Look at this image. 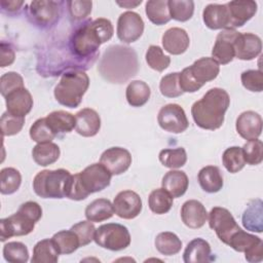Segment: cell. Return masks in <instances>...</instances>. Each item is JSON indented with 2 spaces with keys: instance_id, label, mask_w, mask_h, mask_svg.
<instances>
[{
  "instance_id": "obj_1",
  "label": "cell",
  "mask_w": 263,
  "mask_h": 263,
  "mask_svg": "<svg viewBox=\"0 0 263 263\" xmlns=\"http://www.w3.org/2000/svg\"><path fill=\"white\" fill-rule=\"evenodd\" d=\"M114 33L112 23L108 18L99 17L79 25L71 34L69 48L76 59L93 58L99 47L109 41Z\"/></svg>"
},
{
  "instance_id": "obj_2",
  "label": "cell",
  "mask_w": 263,
  "mask_h": 263,
  "mask_svg": "<svg viewBox=\"0 0 263 263\" xmlns=\"http://www.w3.org/2000/svg\"><path fill=\"white\" fill-rule=\"evenodd\" d=\"M230 105L228 92L220 87L209 89L191 107V115L196 125L202 129L215 130L224 123L225 113Z\"/></svg>"
},
{
  "instance_id": "obj_3",
  "label": "cell",
  "mask_w": 263,
  "mask_h": 263,
  "mask_svg": "<svg viewBox=\"0 0 263 263\" xmlns=\"http://www.w3.org/2000/svg\"><path fill=\"white\" fill-rule=\"evenodd\" d=\"M138 59L133 48L113 45L104 53L99 71L101 75L113 83H124L138 72Z\"/></svg>"
},
{
  "instance_id": "obj_4",
  "label": "cell",
  "mask_w": 263,
  "mask_h": 263,
  "mask_svg": "<svg viewBox=\"0 0 263 263\" xmlns=\"http://www.w3.org/2000/svg\"><path fill=\"white\" fill-rule=\"evenodd\" d=\"M112 174L102 164L92 163L72 177L68 198L83 200L89 194L107 188L111 183Z\"/></svg>"
},
{
  "instance_id": "obj_5",
  "label": "cell",
  "mask_w": 263,
  "mask_h": 263,
  "mask_svg": "<svg viewBox=\"0 0 263 263\" xmlns=\"http://www.w3.org/2000/svg\"><path fill=\"white\" fill-rule=\"evenodd\" d=\"M88 86V75L83 70L72 69L62 75L54 86L53 95L59 104L68 108H76L80 105Z\"/></svg>"
},
{
  "instance_id": "obj_6",
  "label": "cell",
  "mask_w": 263,
  "mask_h": 263,
  "mask_svg": "<svg viewBox=\"0 0 263 263\" xmlns=\"http://www.w3.org/2000/svg\"><path fill=\"white\" fill-rule=\"evenodd\" d=\"M219 72L220 65L215 59L200 58L179 72L180 87L183 92H195L206 82L217 78Z\"/></svg>"
},
{
  "instance_id": "obj_7",
  "label": "cell",
  "mask_w": 263,
  "mask_h": 263,
  "mask_svg": "<svg viewBox=\"0 0 263 263\" xmlns=\"http://www.w3.org/2000/svg\"><path fill=\"white\" fill-rule=\"evenodd\" d=\"M72 177L65 168L41 171L33 179V190L42 198L67 197Z\"/></svg>"
},
{
  "instance_id": "obj_8",
  "label": "cell",
  "mask_w": 263,
  "mask_h": 263,
  "mask_svg": "<svg viewBox=\"0 0 263 263\" xmlns=\"http://www.w3.org/2000/svg\"><path fill=\"white\" fill-rule=\"evenodd\" d=\"M95 242L106 250L121 251L130 245V234L128 229L118 223H107L96 229Z\"/></svg>"
},
{
  "instance_id": "obj_9",
  "label": "cell",
  "mask_w": 263,
  "mask_h": 263,
  "mask_svg": "<svg viewBox=\"0 0 263 263\" xmlns=\"http://www.w3.org/2000/svg\"><path fill=\"white\" fill-rule=\"evenodd\" d=\"M208 219L210 228L216 232L218 238L225 245H228L232 235L241 229L232 214L225 208H213L208 214Z\"/></svg>"
},
{
  "instance_id": "obj_10",
  "label": "cell",
  "mask_w": 263,
  "mask_h": 263,
  "mask_svg": "<svg viewBox=\"0 0 263 263\" xmlns=\"http://www.w3.org/2000/svg\"><path fill=\"white\" fill-rule=\"evenodd\" d=\"M63 3L43 0L33 1L27 10L28 17L34 25L40 28H48L58 22Z\"/></svg>"
},
{
  "instance_id": "obj_11",
  "label": "cell",
  "mask_w": 263,
  "mask_h": 263,
  "mask_svg": "<svg viewBox=\"0 0 263 263\" xmlns=\"http://www.w3.org/2000/svg\"><path fill=\"white\" fill-rule=\"evenodd\" d=\"M159 126L172 134H181L189 126L184 109L178 104H167L160 108L157 115Z\"/></svg>"
},
{
  "instance_id": "obj_12",
  "label": "cell",
  "mask_w": 263,
  "mask_h": 263,
  "mask_svg": "<svg viewBox=\"0 0 263 263\" xmlns=\"http://www.w3.org/2000/svg\"><path fill=\"white\" fill-rule=\"evenodd\" d=\"M35 221L18 211L13 215L0 220V240L4 242L12 236L28 235L35 228Z\"/></svg>"
},
{
  "instance_id": "obj_13",
  "label": "cell",
  "mask_w": 263,
  "mask_h": 263,
  "mask_svg": "<svg viewBox=\"0 0 263 263\" xmlns=\"http://www.w3.org/2000/svg\"><path fill=\"white\" fill-rule=\"evenodd\" d=\"M144 21L135 11H124L117 21L116 34L120 41L132 43L137 41L144 32Z\"/></svg>"
},
{
  "instance_id": "obj_14",
  "label": "cell",
  "mask_w": 263,
  "mask_h": 263,
  "mask_svg": "<svg viewBox=\"0 0 263 263\" xmlns=\"http://www.w3.org/2000/svg\"><path fill=\"white\" fill-rule=\"evenodd\" d=\"M239 32L234 29H224L217 35L212 55L219 65H227L235 58L234 42Z\"/></svg>"
},
{
  "instance_id": "obj_15",
  "label": "cell",
  "mask_w": 263,
  "mask_h": 263,
  "mask_svg": "<svg viewBox=\"0 0 263 263\" xmlns=\"http://www.w3.org/2000/svg\"><path fill=\"white\" fill-rule=\"evenodd\" d=\"M142 199L140 195L133 190L120 191L113 200L114 213L122 219L130 220L139 216L142 211Z\"/></svg>"
},
{
  "instance_id": "obj_16",
  "label": "cell",
  "mask_w": 263,
  "mask_h": 263,
  "mask_svg": "<svg viewBox=\"0 0 263 263\" xmlns=\"http://www.w3.org/2000/svg\"><path fill=\"white\" fill-rule=\"evenodd\" d=\"M100 163H102L112 176H118L129 168L132 164V155L125 148L111 147L102 153Z\"/></svg>"
},
{
  "instance_id": "obj_17",
  "label": "cell",
  "mask_w": 263,
  "mask_h": 263,
  "mask_svg": "<svg viewBox=\"0 0 263 263\" xmlns=\"http://www.w3.org/2000/svg\"><path fill=\"white\" fill-rule=\"evenodd\" d=\"M229 15L228 29L242 27L257 12V3L252 0H236L226 3Z\"/></svg>"
},
{
  "instance_id": "obj_18",
  "label": "cell",
  "mask_w": 263,
  "mask_h": 263,
  "mask_svg": "<svg viewBox=\"0 0 263 263\" xmlns=\"http://www.w3.org/2000/svg\"><path fill=\"white\" fill-rule=\"evenodd\" d=\"M262 50L261 38L253 33H240L234 42L235 58L241 61H251L257 58Z\"/></svg>"
},
{
  "instance_id": "obj_19",
  "label": "cell",
  "mask_w": 263,
  "mask_h": 263,
  "mask_svg": "<svg viewBox=\"0 0 263 263\" xmlns=\"http://www.w3.org/2000/svg\"><path fill=\"white\" fill-rule=\"evenodd\" d=\"M235 128L237 134L245 140L258 139L262 133V117L255 111H245L238 115Z\"/></svg>"
},
{
  "instance_id": "obj_20",
  "label": "cell",
  "mask_w": 263,
  "mask_h": 263,
  "mask_svg": "<svg viewBox=\"0 0 263 263\" xmlns=\"http://www.w3.org/2000/svg\"><path fill=\"white\" fill-rule=\"evenodd\" d=\"M7 111L18 117H25L33 108V98L30 91L24 86L9 92L5 98Z\"/></svg>"
},
{
  "instance_id": "obj_21",
  "label": "cell",
  "mask_w": 263,
  "mask_h": 263,
  "mask_svg": "<svg viewBox=\"0 0 263 263\" xmlns=\"http://www.w3.org/2000/svg\"><path fill=\"white\" fill-rule=\"evenodd\" d=\"M181 219L187 227L198 229L205 224L208 212L200 201L189 199L185 201L181 208Z\"/></svg>"
},
{
  "instance_id": "obj_22",
  "label": "cell",
  "mask_w": 263,
  "mask_h": 263,
  "mask_svg": "<svg viewBox=\"0 0 263 263\" xmlns=\"http://www.w3.org/2000/svg\"><path fill=\"white\" fill-rule=\"evenodd\" d=\"M161 42L165 51L174 55H179L188 49L190 39L184 29L173 27L163 33Z\"/></svg>"
},
{
  "instance_id": "obj_23",
  "label": "cell",
  "mask_w": 263,
  "mask_h": 263,
  "mask_svg": "<svg viewBox=\"0 0 263 263\" xmlns=\"http://www.w3.org/2000/svg\"><path fill=\"white\" fill-rule=\"evenodd\" d=\"M75 130L82 137H93L101 128V117L91 108H83L75 114Z\"/></svg>"
},
{
  "instance_id": "obj_24",
  "label": "cell",
  "mask_w": 263,
  "mask_h": 263,
  "mask_svg": "<svg viewBox=\"0 0 263 263\" xmlns=\"http://www.w3.org/2000/svg\"><path fill=\"white\" fill-rule=\"evenodd\" d=\"M204 25L211 30H224L229 27V15L226 4L211 3L202 11Z\"/></svg>"
},
{
  "instance_id": "obj_25",
  "label": "cell",
  "mask_w": 263,
  "mask_h": 263,
  "mask_svg": "<svg viewBox=\"0 0 263 263\" xmlns=\"http://www.w3.org/2000/svg\"><path fill=\"white\" fill-rule=\"evenodd\" d=\"M213 260L210 243L200 237L189 241L183 254V261L185 263H203Z\"/></svg>"
},
{
  "instance_id": "obj_26",
  "label": "cell",
  "mask_w": 263,
  "mask_h": 263,
  "mask_svg": "<svg viewBox=\"0 0 263 263\" xmlns=\"http://www.w3.org/2000/svg\"><path fill=\"white\" fill-rule=\"evenodd\" d=\"M45 121L57 137H61L64 134L70 133L73 128H75L76 125L75 116L72 113L63 110L49 113L45 117Z\"/></svg>"
},
{
  "instance_id": "obj_27",
  "label": "cell",
  "mask_w": 263,
  "mask_h": 263,
  "mask_svg": "<svg viewBox=\"0 0 263 263\" xmlns=\"http://www.w3.org/2000/svg\"><path fill=\"white\" fill-rule=\"evenodd\" d=\"M189 180L185 172L172 170L163 176L161 180V186L165 189L174 198L181 197L188 189Z\"/></svg>"
},
{
  "instance_id": "obj_28",
  "label": "cell",
  "mask_w": 263,
  "mask_h": 263,
  "mask_svg": "<svg viewBox=\"0 0 263 263\" xmlns=\"http://www.w3.org/2000/svg\"><path fill=\"white\" fill-rule=\"evenodd\" d=\"M197 179L201 189L208 193H216L220 191L224 185L220 168L215 165L202 167L197 175Z\"/></svg>"
},
{
  "instance_id": "obj_29",
  "label": "cell",
  "mask_w": 263,
  "mask_h": 263,
  "mask_svg": "<svg viewBox=\"0 0 263 263\" xmlns=\"http://www.w3.org/2000/svg\"><path fill=\"white\" fill-rule=\"evenodd\" d=\"M262 200L253 199L249 202L248 208L242 214V225L249 231L262 232L263 231V218H262Z\"/></svg>"
},
{
  "instance_id": "obj_30",
  "label": "cell",
  "mask_w": 263,
  "mask_h": 263,
  "mask_svg": "<svg viewBox=\"0 0 263 263\" xmlns=\"http://www.w3.org/2000/svg\"><path fill=\"white\" fill-rule=\"evenodd\" d=\"M60 147L52 142L38 143L33 147V160L40 166H47L54 163L60 158Z\"/></svg>"
},
{
  "instance_id": "obj_31",
  "label": "cell",
  "mask_w": 263,
  "mask_h": 263,
  "mask_svg": "<svg viewBox=\"0 0 263 263\" xmlns=\"http://www.w3.org/2000/svg\"><path fill=\"white\" fill-rule=\"evenodd\" d=\"M113 203L107 198H97L91 201L84 211V215L88 221L103 222L110 219L114 215Z\"/></svg>"
},
{
  "instance_id": "obj_32",
  "label": "cell",
  "mask_w": 263,
  "mask_h": 263,
  "mask_svg": "<svg viewBox=\"0 0 263 263\" xmlns=\"http://www.w3.org/2000/svg\"><path fill=\"white\" fill-rule=\"evenodd\" d=\"M60 252L50 238L39 240L33 248L32 263H55L59 260Z\"/></svg>"
},
{
  "instance_id": "obj_33",
  "label": "cell",
  "mask_w": 263,
  "mask_h": 263,
  "mask_svg": "<svg viewBox=\"0 0 263 263\" xmlns=\"http://www.w3.org/2000/svg\"><path fill=\"white\" fill-rule=\"evenodd\" d=\"M151 90L149 85L142 80H133L125 89V98L132 107H142L150 99Z\"/></svg>"
},
{
  "instance_id": "obj_34",
  "label": "cell",
  "mask_w": 263,
  "mask_h": 263,
  "mask_svg": "<svg viewBox=\"0 0 263 263\" xmlns=\"http://www.w3.org/2000/svg\"><path fill=\"white\" fill-rule=\"evenodd\" d=\"M145 12L151 23L161 26L171 21L168 4L166 0H149L145 5Z\"/></svg>"
},
{
  "instance_id": "obj_35",
  "label": "cell",
  "mask_w": 263,
  "mask_h": 263,
  "mask_svg": "<svg viewBox=\"0 0 263 263\" xmlns=\"http://www.w3.org/2000/svg\"><path fill=\"white\" fill-rule=\"evenodd\" d=\"M156 250L164 256L178 254L182 249V241L177 234L171 231L160 232L156 235L154 241Z\"/></svg>"
},
{
  "instance_id": "obj_36",
  "label": "cell",
  "mask_w": 263,
  "mask_h": 263,
  "mask_svg": "<svg viewBox=\"0 0 263 263\" xmlns=\"http://www.w3.org/2000/svg\"><path fill=\"white\" fill-rule=\"evenodd\" d=\"M174 197L163 188L151 191L148 197V205L151 212L156 215H163L170 212L173 206Z\"/></svg>"
},
{
  "instance_id": "obj_37",
  "label": "cell",
  "mask_w": 263,
  "mask_h": 263,
  "mask_svg": "<svg viewBox=\"0 0 263 263\" xmlns=\"http://www.w3.org/2000/svg\"><path fill=\"white\" fill-rule=\"evenodd\" d=\"M61 255H69L74 253L79 247L80 241L77 234L73 230H61L51 237Z\"/></svg>"
},
{
  "instance_id": "obj_38",
  "label": "cell",
  "mask_w": 263,
  "mask_h": 263,
  "mask_svg": "<svg viewBox=\"0 0 263 263\" xmlns=\"http://www.w3.org/2000/svg\"><path fill=\"white\" fill-rule=\"evenodd\" d=\"M22 184L21 173L14 167H4L0 172L1 194H12L16 192Z\"/></svg>"
},
{
  "instance_id": "obj_39",
  "label": "cell",
  "mask_w": 263,
  "mask_h": 263,
  "mask_svg": "<svg viewBox=\"0 0 263 263\" xmlns=\"http://www.w3.org/2000/svg\"><path fill=\"white\" fill-rule=\"evenodd\" d=\"M161 164L168 168H179L185 165L187 161V153L183 147L174 149H162L158 155Z\"/></svg>"
},
{
  "instance_id": "obj_40",
  "label": "cell",
  "mask_w": 263,
  "mask_h": 263,
  "mask_svg": "<svg viewBox=\"0 0 263 263\" xmlns=\"http://www.w3.org/2000/svg\"><path fill=\"white\" fill-rule=\"evenodd\" d=\"M222 162L225 168L231 173L235 174L238 173L246 165L243 152L241 147L238 146H232L227 148L222 155Z\"/></svg>"
},
{
  "instance_id": "obj_41",
  "label": "cell",
  "mask_w": 263,
  "mask_h": 263,
  "mask_svg": "<svg viewBox=\"0 0 263 263\" xmlns=\"http://www.w3.org/2000/svg\"><path fill=\"white\" fill-rule=\"evenodd\" d=\"M171 18L178 22H187L194 12V2L191 0H168Z\"/></svg>"
},
{
  "instance_id": "obj_42",
  "label": "cell",
  "mask_w": 263,
  "mask_h": 263,
  "mask_svg": "<svg viewBox=\"0 0 263 263\" xmlns=\"http://www.w3.org/2000/svg\"><path fill=\"white\" fill-rule=\"evenodd\" d=\"M3 257L7 262L26 263L29 260V251L21 241H9L3 246Z\"/></svg>"
},
{
  "instance_id": "obj_43",
  "label": "cell",
  "mask_w": 263,
  "mask_h": 263,
  "mask_svg": "<svg viewBox=\"0 0 263 263\" xmlns=\"http://www.w3.org/2000/svg\"><path fill=\"white\" fill-rule=\"evenodd\" d=\"M145 58L148 66L157 72L164 71L171 64V58L165 55L162 48L158 45H150Z\"/></svg>"
},
{
  "instance_id": "obj_44",
  "label": "cell",
  "mask_w": 263,
  "mask_h": 263,
  "mask_svg": "<svg viewBox=\"0 0 263 263\" xmlns=\"http://www.w3.org/2000/svg\"><path fill=\"white\" fill-rule=\"evenodd\" d=\"M262 241V239L256 235L250 234L242 229H239L237 232H235L232 237L230 238L227 246L232 248L234 251L239 253H245L248 250H250L253 246L259 243Z\"/></svg>"
},
{
  "instance_id": "obj_45",
  "label": "cell",
  "mask_w": 263,
  "mask_h": 263,
  "mask_svg": "<svg viewBox=\"0 0 263 263\" xmlns=\"http://www.w3.org/2000/svg\"><path fill=\"white\" fill-rule=\"evenodd\" d=\"M159 90L166 98H178L184 92L179 84V72H173L164 75L159 82Z\"/></svg>"
},
{
  "instance_id": "obj_46",
  "label": "cell",
  "mask_w": 263,
  "mask_h": 263,
  "mask_svg": "<svg viewBox=\"0 0 263 263\" xmlns=\"http://www.w3.org/2000/svg\"><path fill=\"white\" fill-rule=\"evenodd\" d=\"M246 163L250 165L260 164L263 160V143L259 139L248 141L242 147Z\"/></svg>"
},
{
  "instance_id": "obj_47",
  "label": "cell",
  "mask_w": 263,
  "mask_h": 263,
  "mask_svg": "<svg viewBox=\"0 0 263 263\" xmlns=\"http://www.w3.org/2000/svg\"><path fill=\"white\" fill-rule=\"evenodd\" d=\"M0 124L3 137L14 136L22 130L25 124V117L14 116L10 114L8 111H6L1 116Z\"/></svg>"
},
{
  "instance_id": "obj_48",
  "label": "cell",
  "mask_w": 263,
  "mask_h": 263,
  "mask_svg": "<svg viewBox=\"0 0 263 263\" xmlns=\"http://www.w3.org/2000/svg\"><path fill=\"white\" fill-rule=\"evenodd\" d=\"M30 138L37 143L51 142L57 136L51 132L49 126L47 125L45 118L37 119L30 127L29 130Z\"/></svg>"
},
{
  "instance_id": "obj_49",
  "label": "cell",
  "mask_w": 263,
  "mask_h": 263,
  "mask_svg": "<svg viewBox=\"0 0 263 263\" xmlns=\"http://www.w3.org/2000/svg\"><path fill=\"white\" fill-rule=\"evenodd\" d=\"M240 80L245 88L253 92L263 90V74L261 70H247L240 75Z\"/></svg>"
},
{
  "instance_id": "obj_50",
  "label": "cell",
  "mask_w": 263,
  "mask_h": 263,
  "mask_svg": "<svg viewBox=\"0 0 263 263\" xmlns=\"http://www.w3.org/2000/svg\"><path fill=\"white\" fill-rule=\"evenodd\" d=\"M70 229L77 234L80 241V247H84L93 240L97 228L95 227L93 222L87 220V221H80L74 224Z\"/></svg>"
},
{
  "instance_id": "obj_51",
  "label": "cell",
  "mask_w": 263,
  "mask_h": 263,
  "mask_svg": "<svg viewBox=\"0 0 263 263\" xmlns=\"http://www.w3.org/2000/svg\"><path fill=\"white\" fill-rule=\"evenodd\" d=\"M24 87L23 77L13 71L4 73L0 78V90L3 98H5L12 90Z\"/></svg>"
},
{
  "instance_id": "obj_52",
  "label": "cell",
  "mask_w": 263,
  "mask_h": 263,
  "mask_svg": "<svg viewBox=\"0 0 263 263\" xmlns=\"http://www.w3.org/2000/svg\"><path fill=\"white\" fill-rule=\"evenodd\" d=\"M69 13L74 21H83L91 13V1H81V0H74V1H67Z\"/></svg>"
},
{
  "instance_id": "obj_53",
  "label": "cell",
  "mask_w": 263,
  "mask_h": 263,
  "mask_svg": "<svg viewBox=\"0 0 263 263\" xmlns=\"http://www.w3.org/2000/svg\"><path fill=\"white\" fill-rule=\"evenodd\" d=\"M18 211L29 216L35 222H38L42 217V209L36 201H26L22 203L18 208Z\"/></svg>"
},
{
  "instance_id": "obj_54",
  "label": "cell",
  "mask_w": 263,
  "mask_h": 263,
  "mask_svg": "<svg viewBox=\"0 0 263 263\" xmlns=\"http://www.w3.org/2000/svg\"><path fill=\"white\" fill-rule=\"evenodd\" d=\"M15 53L12 46L9 43L4 41L1 42V62L0 65L2 68L11 65L14 62Z\"/></svg>"
},
{
  "instance_id": "obj_55",
  "label": "cell",
  "mask_w": 263,
  "mask_h": 263,
  "mask_svg": "<svg viewBox=\"0 0 263 263\" xmlns=\"http://www.w3.org/2000/svg\"><path fill=\"white\" fill-rule=\"evenodd\" d=\"M245 258L248 262H261L263 259V241L253 246L250 250L245 252Z\"/></svg>"
},
{
  "instance_id": "obj_56",
  "label": "cell",
  "mask_w": 263,
  "mask_h": 263,
  "mask_svg": "<svg viewBox=\"0 0 263 263\" xmlns=\"http://www.w3.org/2000/svg\"><path fill=\"white\" fill-rule=\"evenodd\" d=\"M24 4V1H1V7L3 10H7L8 12L16 11Z\"/></svg>"
},
{
  "instance_id": "obj_57",
  "label": "cell",
  "mask_w": 263,
  "mask_h": 263,
  "mask_svg": "<svg viewBox=\"0 0 263 263\" xmlns=\"http://www.w3.org/2000/svg\"><path fill=\"white\" fill-rule=\"evenodd\" d=\"M116 3L119 5V6H121V7H124V8H135V7H137L138 5H140L141 3H142V0H140V1H123V2H121V1H116Z\"/></svg>"
}]
</instances>
